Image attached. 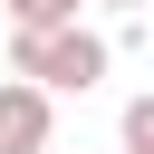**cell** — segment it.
Segmentation results:
<instances>
[{
	"mask_svg": "<svg viewBox=\"0 0 154 154\" xmlns=\"http://www.w3.org/2000/svg\"><path fill=\"white\" fill-rule=\"evenodd\" d=\"M87 0H10V29H77Z\"/></svg>",
	"mask_w": 154,
	"mask_h": 154,
	"instance_id": "3957f363",
	"label": "cell"
},
{
	"mask_svg": "<svg viewBox=\"0 0 154 154\" xmlns=\"http://www.w3.org/2000/svg\"><path fill=\"white\" fill-rule=\"evenodd\" d=\"M116 67V38L106 29H10V77H29V87H48V96H87L96 77Z\"/></svg>",
	"mask_w": 154,
	"mask_h": 154,
	"instance_id": "6da1fadb",
	"label": "cell"
},
{
	"mask_svg": "<svg viewBox=\"0 0 154 154\" xmlns=\"http://www.w3.org/2000/svg\"><path fill=\"white\" fill-rule=\"evenodd\" d=\"M87 10H116V19H135V10H144V0H87Z\"/></svg>",
	"mask_w": 154,
	"mask_h": 154,
	"instance_id": "5b68a950",
	"label": "cell"
},
{
	"mask_svg": "<svg viewBox=\"0 0 154 154\" xmlns=\"http://www.w3.org/2000/svg\"><path fill=\"white\" fill-rule=\"evenodd\" d=\"M58 135V96L29 77H0V154H48Z\"/></svg>",
	"mask_w": 154,
	"mask_h": 154,
	"instance_id": "7a4b0ae2",
	"label": "cell"
},
{
	"mask_svg": "<svg viewBox=\"0 0 154 154\" xmlns=\"http://www.w3.org/2000/svg\"><path fill=\"white\" fill-rule=\"evenodd\" d=\"M116 154H154V87L125 106V125H116Z\"/></svg>",
	"mask_w": 154,
	"mask_h": 154,
	"instance_id": "277c9868",
	"label": "cell"
}]
</instances>
